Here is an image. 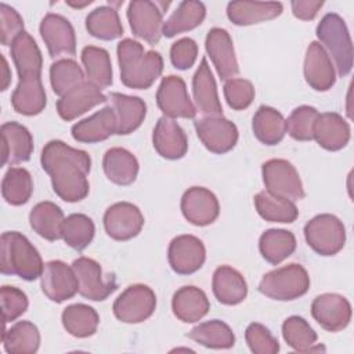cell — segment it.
<instances>
[{
	"label": "cell",
	"instance_id": "cell-1",
	"mask_svg": "<svg viewBox=\"0 0 354 354\" xmlns=\"http://www.w3.org/2000/svg\"><path fill=\"white\" fill-rule=\"evenodd\" d=\"M40 163L51 178L54 192L62 201L79 202L88 195L87 176L91 158L86 151L72 148L61 140H53L44 145Z\"/></svg>",
	"mask_w": 354,
	"mask_h": 354
},
{
	"label": "cell",
	"instance_id": "cell-2",
	"mask_svg": "<svg viewBox=\"0 0 354 354\" xmlns=\"http://www.w3.org/2000/svg\"><path fill=\"white\" fill-rule=\"evenodd\" d=\"M116 53L120 68V80L126 87L147 90L163 72L162 55L153 50L145 51L142 44L137 40H120Z\"/></svg>",
	"mask_w": 354,
	"mask_h": 354
},
{
	"label": "cell",
	"instance_id": "cell-3",
	"mask_svg": "<svg viewBox=\"0 0 354 354\" xmlns=\"http://www.w3.org/2000/svg\"><path fill=\"white\" fill-rule=\"evenodd\" d=\"M0 270L6 275H18L25 281L40 278L44 264L37 249L18 231L3 232L0 239Z\"/></svg>",
	"mask_w": 354,
	"mask_h": 354
},
{
	"label": "cell",
	"instance_id": "cell-4",
	"mask_svg": "<svg viewBox=\"0 0 354 354\" xmlns=\"http://www.w3.org/2000/svg\"><path fill=\"white\" fill-rule=\"evenodd\" d=\"M317 37L339 76H347L353 69V43L344 19L336 12H328L317 25Z\"/></svg>",
	"mask_w": 354,
	"mask_h": 354
},
{
	"label": "cell",
	"instance_id": "cell-5",
	"mask_svg": "<svg viewBox=\"0 0 354 354\" xmlns=\"http://www.w3.org/2000/svg\"><path fill=\"white\" fill-rule=\"evenodd\" d=\"M308 288V272L303 266L296 263L283 266L264 274L259 283L260 293L279 301L299 299L300 296L307 293Z\"/></svg>",
	"mask_w": 354,
	"mask_h": 354
},
{
	"label": "cell",
	"instance_id": "cell-6",
	"mask_svg": "<svg viewBox=\"0 0 354 354\" xmlns=\"http://www.w3.org/2000/svg\"><path fill=\"white\" fill-rule=\"evenodd\" d=\"M304 238L315 253L333 256L346 243V228L336 216L324 213L313 217L304 225Z\"/></svg>",
	"mask_w": 354,
	"mask_h": 354
},
{
	"label": "cell",
	"instance_id": "cell-7",
	"mask_svg": "<svg viewBox=\"0 0 354 354\" xmlns=\"http://www.w3.org/2000/svg\"><path fill=\"white\" fill-rule=\"evenodd\" d=\"M170 6L165 1L133 0L127 7V19L134 36L156 44L162 36L163 12Z\"/></svg>",
	"mask_w": 354,
	"mask_h": 354
},
{
	"label": "cell",
	"instance_id": "cell-8",
	"mask_svg": "<svg viewBox=\"0 0 354 354\" xmlns=\"http://www.w3.org/2000/svg\"><path fill=\"white\" fill-rule=\"evenodd\" d=\"M155 308V292L144 283H134L126 288L112 306L115 317L124 324H140L148 319Z\"/></svg>",
	"mask_w": 354,
	"mask_h": 354
},
{
	"label": "cell",
	"instance_id": "cell-9",
	"mask_svg": "<svg viewBox=\"0 0 354 354\" xmlns=\"http://www.w3.org/2000/svg\"><path fill=\"white\" fill-rule=\"evenodd\" d=\"M266 191L290 201L304 198V188L299 171L286 159H270L261 166Z\"/></svg>",
	"mask_w": 354,
	"mask_h": 354
},
{
	"label": "cell",
	"instance_id": "cell-10",
	"mask_svg": "<svg viewBox=\"0 0 354 354\" xmlns=\"http://www.w3.org/2000/svg\"><path fill=\"white\" fill-rule=\"evenodd\" d=\"M79 282V293L88 300L102 301L118 288L113 275H104L100 263L90 257H79L72 263Z\"/></svg>",
	"mask_w": 354,
	"mask_h": 354
},
{
	"label": "cell",
	"instance_id": "cell-11",
	"mask_svg": "<svg viewBox=\"0 0 354 354\" xmlns=\"http://www.w3.org/2000/svg\"><path fill=\"white\" fill-rule=\"evenodd\" d=\"M156 102L163 115L171 119H192L196 113L185 82L176 75H169L162 79L156 91Z\"/></svg>",
	"mask_w": 354,
	"mask_h": 354
},
{
	"label": "cell",
	"instance_id": "cell-12",
	"mask_svg": "<svg viewBox=\"0 0 354 354\" xmlns=\"http://www.w3.org/2000/svg\"><path fill=\"white\" fill-rule=\"evenodd\" d=\"M198 138L213 153H225L238 142L236 126L224 116H205L194 122Z\"/></svg>",
	"mask_w": 354,
	"mask_h": 354
},
{
	"label": "cell",
	"instance_id": "cell-13",
	"mask_svg": "<svg viewBox=\"0 0 354 354\" xmlns=\"http://www.w3.org/2000/svg\"><path fill=\"white\" fill-rule=\"evenodd\" d=\"M40 285L43 293L55 303L69 300L79 292V282L73 267L61 260H51L44 264Z\"/></svg>",
	"mask_w": 354,
	"mask_h": 354
},
{
	"label": "cell",
	"instance_id": "cell-14",
	"mask_svg": "<svg viewBox=\"0 0 354 354\" xmlns=\"http://www.w3.org/2000/svg\"><path fill=\"white\" fill-rule=\"evenodd\" d=\"M142 225L141 210L130 202H116L104 213L105 232L115 241H129L137 236Z\"/></svg>",
	"mask_w": 354,
	"mask_h": 354
},
{
	"label": "cell",
	"instance_id": "cell-15",
	"mask_svg": "<svg viewBox=\"0 0 354 354\" xmlns=\"http://www.w3.org/2000/svg\"><path fill=\"white\" fill-rule=\"evenodd\" d=\"M167 259L171 270L181 275L196 272L206 260L203 242L194 235H178L171 239L167 250Z\"/></svg>",
	"mask_w": 354,
	"mask_h": 354
},
{
	"label": "cell",
	"instance_id": "cell-16",
	"mask_svg": "<svg viewBox=\"0 0 354 354\" xmlns=\"http://www.w3.org/2000/svg\"><path fill=\"white\" fill-rule=\"evenodd\" d=\"M350 301L337 293H322L313 300V318L329 332H339L344 329L351 321Z\"/></svg>",
	"mask_w": 354,
	"mask_h": 354
},
{
	"label": "cell",
	"instance_id": "cell-17",
	"mask_svg": "<svg viewBox=\"0 0 354 354\" xmlns=\"http://www.w3.org/2000/svg\"><path fill=\"white\" fill-rule=\"evenodd\" d=\"M39 29L51 58L73 55L76 53L75 29L65 17L48 12L41 19Z\"/></svg>",
	"mask_w": 354,
	"mask_h": 354
},
{
	"label": "cell",
	"instance_id": "cell-18",
	"mask_svg": "<svg viewBox=\"0 0 354 354\" xmlns=\"http://www.w3.org/2000/svg\"><path fill=\"white\" fill-rule=\"evenodd\" d=\"M105 101H108V97L101 88L84 80L59 97L57 101V112L64 120L69 122Z\"/></svg>",
	"mask_w": 354,
	"mask_h": 354
},
{
	"label": "cell",
	"instance_id": "cell-19",
	"mask_svg": "<svg viewBox=\"0 0 354 354\" xmlns=\"http://www.w3.org/2000/svg\"><path fill=\"white\" fill-rule=\"evenodd\" d=\"M181 212L191 224L205 227L214 223L218 217V199L205 187H191L181 198Z\"/></svg>",
	"mask_w": 354,
	"mask_h": 354
},
{
	"label": "cell",
	"instance_id": "cell-20",
	"mask_svg": "<svg viewBox=\"0 0 354 354\" xmlns=\"http://www.w3.org/2000/svg\"><path fill=\"white\" fill-rule=\"evenodd\" d=\"M205 47L221 80H228L238 75L239 65L235 57L234 43L225 29L212 28L206 35Z\"/></svg>",
	"mask_w": 354,
	"mask_h": 354
},
{
	"label": "cell",
	"instance_id": "cell-21",
	"mask_svg": "<svg viewBox=\"0 0 354 354\" xmlns=\"http://www.w3.org/2000/svg\"><path fill=\"white\" fill-rule=\"evenodd\" d=\"M192 94L195 109L202 115V118L223 116V106L218 98L216 80L206 58L201 59V64L192 77Z\"/></svg>",
	"mask_w": 354,
	"mask_h": 354
},
{
	"label": "cell",
	"instance_id": "cell-22",
	"mask_svg": "<svg viewBox=\"0 0 354 354\" xmlns=\"http://www.w3.org/2000/svg\"><path fill=\"white\" fill-rule=\"evenodd\" d=\"M304 79L317 91H328L336 83V71L332 59L318 41H311L304 58Z\"/></svg>",
	"mask_w": 354,
	"mask_h": 354
},
{
	"label": "cell",
	"instance_id": "cell-23",
	"mask_svg": "<svg viewBox=\"0 0 354 354\" xmlns=\"http://www.w3.org/2000/svg\"><path fill=\"white\" fill-rule=\"evenodd\" d=\"M33 152L30 131L18 122H6L1 126V165L28 162Z\"/></svg>",
	"mask_w": 354,
	"mask_h": 354
},
{
	"label": "cell",
	"instance_id": "cell-24",
	"mask_svg": "<svg viewBox=\"0 0 354 354\" xmlns=\"http://www.w3.org/2000/svg\"><path fill=\"white\" fill-rule=\"evenodd\" d=\"M155 151L165 159H181L188 149V140L183 127L171 118L162 116L152 134Z\"/></svg>",
	"mask_w": 354,
	"mask_h": 354
},
{
	"label": "cell",
	"instance_id": "cell-25",
	"mask_svg": "<svg viewBox=\"0 0 354 354\" xmlns=\"http://www.w3.org/2000/svg\"><path fill=\"white\" fill-rule=\"evenodd\" d=\"M73 140L94 144L116 134V116L111 105L104 106L91 116L75 123L71 129Z\"/></svg>",
	"mask_w": 354,
	"mask_h": 354
},
{
	"label": "cell",
	"instance_id": "cell-26",
	"mask_svg": "<svg viewBox=\"0 0 354 354\" xmlns=\"http://www.w3.org/2000/svg\"><path fill=\"white\" fill-rule=\"evenodd\" d=\"M108 101L116 116V134L126 136L137 130L145 119L147 104L140 97L111 93Z\"/></svg>",
	"mask_w": 354,
	"mask_h": 354
},
{
	"label": "cell",
	"instance_id": "cell-27",
	"mask_svg": "<svg viewBox=\"0 0 354 354\" xmlns=\"http://www.w3.org/2000/svg\"><path fill=\"white\" fill-rule=\"evenodd\" d=\"M314 140L326 151H339L350 141V126L336 112L319 113L314 124Z\"/></svg>",
	"mask_w": 354,
	"mask_h": 354
},
{
	"label": "cell",
	"instance_id": "cell-28",
	"mask_svg": "<svg viewBox=\"0 0 354 354\" xmlns=\"http://www.w3.org/2000/svg\"><path fill=\"white\" fill-rule=\"evenodd\" d=\"M282 10L279 1H231L227 6V17L234 25L248 26L274 19Z\"/></svg>",
	"mask_w": 354,
	"mask_h": 354
},
{
	"label": "cell",
	"instance_id": "cell-29",
	"mask_svg": "<svg viewBox=\"0 0 354 354\" xmlns=\"http://www.w3.org/2000/svg\"><path fill=\"white\" fill-rule=\"evenodd\" d=\"M15 112L25 116L39 115L47 105V95L41 83V76L19 79L11 95Z\"/></svg>",
	"mask_w": 354,
	"mask_h": 354
},
{
	"label": "cell",
	"instance_id": "cell-30",
	"mask_svg": "<svg viewBox=\"0 0 354 354\" xmlns=\"http://www.w3.org/2000/svg\"><path fill=\"white\" fill-rule=\"evenodd\" d=\"M212 288L216 299L225 306L239 304L248 295V283L243 275L230 266H220L216 268L213 272Z\"/></svg>",
	"mask_w": 354,
	"mask_h": 354
},
{
	"label": "cell",
	"instance_id": "cell-31",
	"mask_svg": "<svg viewBox=\"0 0 354 354\" xmlns=\"http://www.w3.org/2000/svg\"><path fill=\"white\" fill-rule=\"evenodd\" d=\"M173 314L185 324L201 321L210 310V303L206 293L196 286H183L171 300Z\"/></svg>",
	"mask_w": 354,
	"mask_h": 354
},
{
	"label": "cell",
	"instance_id": "cell-32",
	"mask_svg": "<svg viewBox=\"0 0 354 354\" xmlns=\"http://www.w3.org/2000/svg\"><path fill=\"white\" fill-rule=\"evenodd\" d=\"M11 58L17 68L19 79L41 76L43 57L35 39L28 33L22 32L11 44Z\"/></svg>",
	"mask_w": 354,
	"mask_h": 354
},
{
	"label": "cell",
	"instance_id": "cell-33",
	"mask_svg": "<svg viewBox=\"0 0 354 354\" xmlns=\"http://www.w3.org/2000/svg\"><path fill=\"white\" fill-rule=\"evenodd\" d=\"M102 169L109 181L118 185H130L137 178L140 165L130 151L115 147L105 152Z\"/></svg>",
	"mask_w": 354,
	"mask_h": 354
},
{
	"label": "cell",
	"instance_id": "cell-34",
	"mask_svg": "<svg viewBox=\"0 0 354 354\" xmlns=\"http://www.w3.org/2000/svg\"><path fill=\"white\" fill-rule=\"evenodd\" d=\"M206 17L205 4L195 0H185L178 3L177 8L163 22L162 35L165 37H174L178 33L188 32L199 26Z\"/></svg>",
	"mask_w": 354,
	"mask_h": 354
},
{
	"label": "cell",
	"instance_id": "cell-35",
	"mask_svg": "<svg viewBox=\"0 0 354 354\" xmlns=\"http://www.w3.org/2000/svg\"><path fill=\"white\" fill-rule=\"evenodd\" d=\"M64 220L62 209L50 201L39 202L29 213L32 230L47 241L61 239V227Z\"/></svg>",
	"mask_w": 354,
	"mask_h": 354
},
{
	"label": "cell",
	"instance_id": "cell-36",
	"mask_svg": "<svg viewBox=\"0 0 354 354\" xmlns=\"http://www.w3.org/2000/svg\"><path fill=\"white\" fill-rule=\"evenodd\" d=\"M252 129L254 137L266 145L279 144L286 133L282 113L268 105L259 106L253 116Z\"/></svg>",
	"mask_w": 354,
	"mask_h": 354
},
{
	"label": "cell",
	"instance_id": "cell-37",
	"mask_svg": "<svg viewBox=\"0 0 354 354\" xmlns=\"http://www.w3.org/2000/svg\"><path fill=\"white\" fill-rule=\"evenodd\" d=\"M4 350L10 354H33L40 346V332L30 321H18L1 335Z\"/></svg>",
	"mask_w": 354,
	"mask_h": 354
},
{
	"label": "cell",
	"instance_id": "cell-38",
	"mask_svg": "<svg viewBox=\"0 0 354 354\" xmlns=\"http://www.w3.org/2000/svg\"><path fill=\"white\" fill-rule=\"evenodd\" d=\"M259 249L266 261L277 266L293 254L296 250V238L288 230L271 228L261 234Z\"/></svg>",
	"mask_w": 354,
	"mask_h": 354
},
{
	"label": "cell",
	"instance_id": "cell-39",
	"mask_svg": "<svg viewBox=\"0 0 354 354\" xmlns=\"http://www.w3.org/2000/svg\"><path fill=\"white\" fill-rule=\"evenodd\" d=\"M61 319L66 332L80 339L93 336L97 332L100 324V317L97 311L83 303L71 304L64 308Z\"/></svg>",
	"mask_w": 354,
	"mask_h": 354
},
{
	"label": "cell",
	"instance_id": "cell-40",
	"mask_svg": "<svg viewBox=\"0 0 354 354\" xmlns=\"http://www.w3.org/2000/svg\"><path fill=\"white\" fill-rule=\"evenodd\" d=\"M254 207L260 217L271 223H293L299 210L293 201L261 191L254 195Z\"/></svg>",
	"mask_w": 354,
	"mask_h": 354
},
{
	"label": "cell",
	"instance_id": "cell-41",
	"mask_svg": "<svg viewBox=\"0 0 354 354\" xmlns=\"http://www.w3.org/2000/svg\"><path fill=\"white\" fill-rule=\"evenodd\" d=\"M87 32L100 40H115L122 37L123 26L116 8L100 6L86 17Z\"/></svg>",
	"mask_w": 354,
	"mask_h": 354
},
{
	"label": "cell",
	"instance_id": "cell-42",
	"mask_svg": "<svg viewBox=\"0 0 354 354\" xmlns=\"http://www.w3.org/2000/svg\"><path fill=\"white\" fill-rule=\"evenodd\" d=\"M187 336L207 348H231L235 344L232 329L220 319L202 322L192 328Z\"/></svg>",
	"mask_w": 354,
	"mask_h": 354
},
{
	"label": "cell",
	"instance_id": "cell-43",
	"mask_svg": "<svg viewBox=\"0 0 354 354\" xmlns=\"http://www.w3.org/2000/svg\"><path fill=\"white\" fill-rule=\"evenodd\" d=\"M82 62L88 82L100 88H105L112 84V64L109 53L105 48L86 46L82 50Z\"/></svg>",
	"mask_w": 354,
	"mask_h": 354
},
{
	"label": "cell",
	"instance_id": "cell-44",
	"mask_svg": "<svg viewBox=\"0 0 354 354\" xmlns=\"http://www.w3.org/2000/svg\"><path fill=\"white\" fill-rule=\"evenodd\" d=\"M282 336L289 347H292L295 351L300 353H308V351H317V350H325L322 346L317 344V333L310 326V324L299 317L292 315L286 318L282 324Z\"/></svg>",
	"mask_w": 354,
	"mask_h": 354
},
{
	"label": "cell",
	"instance_id": "cell-45",
	"mask_svg": "<svg viewBox=\"0 0 354 354\" xmlns=\"http://www.w3.org/2000/svg\"><path fill=\"white\" fill-rule=\"evenodd\" d=\"M1 194L7 203L21 206L26 203L33 194V180L24 167H10L1 183Z\"/></svg>",
	"mask_w": 354,
	"mask_h": 354
},
{
	"label": "cell",
	"instance_id": "cell-46",
	"mask_svg": "<svg viewBox=\"0 0 354 354\" xmlns=\"http://www.w3.org/2000/svg\"><path fill=\"white\" fill-rule=\"evenodd\" d=\"M95 234V227L93 220L82 213L69 214L61 227V238L72 249L82 252L86 249Z\"/></svg>",
	"mask_w": 354,
	"mask_h": 354
},
{
	"label": "cell",
	"instance_id": "cell-47",
	"mask_svg": "<svg viewBox=\"0 0 354 354\" xmlns=\"http://www.w3.org/2000/svg\"><path fill=\"white\" fill-rule=\"evenodd\" d=\"M84 82V72L79 64L69 58H62L50 66V83L57 95H64L75 86Z\"/></svg>",
	"mask_w": 354,
	"mask_h": 354
},
{
	"label": "cell",
	"instance_id": "cell-48",
	"mask_svg": "<svg viewBox=\"0 0 354 354\" xmlns=\"http://www.w3.org/2000/svg\"><path fill=\"white\" fill-rule=\"evenodd\" d=\"M319 112L310 105H300L285 120L286 133L297 141L314 140V124Z\"/></svg>",
	"mask_w": 354,
	"mask_h": 354
},
{
	"label": "cell",
	"instance_id": "cell-49",
	"mask_svg": "<svg viewBox=\"0 0 354 354\" xmlns=\"http://www.w3.org/2000/svg\"><path fill=\"white\" fill-rule=\"evenodd\" d=\"M223 91L228 106L235 111L246 109L254 100V87L246 79L232 77L225 80Z\"/></svg>",
	"mask_w": 354,
	"mask_h": 354
},
{
	"label": "cell",
	"instance_id": "cell-50",
	"mask_svg": "<svg viewBox=\"0 0 354 354\" xmlns=\"http://www.w3.org/2000/svg\"><path fill=\"white\" fill-rule=\"evenodd\" d=\"M245 339L252 353L254 354H277L279 343L272 336L268 328L259 322H252L245 330Z\"/></svg>",
	"mask_w": 354,
	"mask_h": 354
},
{
	"label": "cell",
	"instance_id": "cell-51",
	"mask_svg": "<svg viewBox=\"0 0 354 354\" xmlns=\"http://www.w3.org/2000/svg\"><path fill=\"white\" fill-rule=\"evenodd\" d=\"M0 301H1V314L4 324L12 322L19 318L28 310V297L26 295L15 288L4 285L0 289Z\"/></svg>",
	"mask_w": 354,
	"mask_h": 354
},
{
	"label": "cell",
	"instance_id": "cell-52",
	"mask_svg": "<svg viewBox=\"0 0 354 354\" xmlns=\"http://www.w3.org/2000/svg\"><path fill=\"white\" fill-rule=\"evenodd\" d=\"M24 32V19L15 8L0 3V40L3 46H11L17 36Z\"/></svg>",
	"mask_w": 354,
	"mask_h": 354
},
{
	"label": "cell",
	"instance_id": "cell-53",
	"mask_svg": "<svg viewBox=\"0 0 354 354\" xmlns=\"http://www.w3.org/2000/svg\"><path fill=\"white\" fill-rule=\"evenodd\" d=\"M198 57V44L191 37H183L174 41L170 47V61L174 68L189 69Z\"/></svg>",
	"mask_w": 354,
	"mask_h": 354
},
{
	"label": "cell",
	"instance_id": "cell-54",
	"mask_svg": "<svg viewBox=\"0 0 354 354\" xmlns=\"http://www.w3.org/2000/svg\"><path fill=\"white\" fill-rule=\"evenodd\" d=\"M322 6H324L322 0H293L290 3L293 15L303 21L313 19L318 14V11L322 8Z\"/></svg>",
	"mask_w": 354,
	"mask_h": 354
},
{
	"label": "cell",
	"instance_id": "cell-55",
	"mask_svg": "<svg viewBox=\"0 0 354 354\" xmlns=\"http://www.w3.org/2000/svg\"><path fill=\"white\" fill-rule=\"evenodd\" d=\"M1 61H3V82H1V90L4 91L10 82H11V73H10V69H8V64H7V59L4 57H1Z\"/></svg>",
	"mask_w": 354,
	"mask_h": 354
},
{
	"label": "cell",
	"instance_id": "cell-56",
	"mask_svg": "<svg viewBox=\"0 0 354 354\" xmlns=\"http://www.w3.org/2000/svg\"><path fill=\"white\" fill-rule=\"evenodd\" d=\"M69 6H72V7H75V8H82V7H84V6H88V4H91L93 1L91 0H86V1H83V3H75V1H66Z\"/></svg>",
	"mask_w": 354,
	"mask_h": 354
}]
</instances>
